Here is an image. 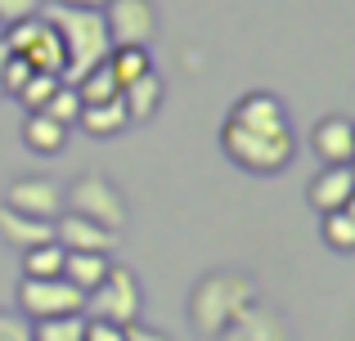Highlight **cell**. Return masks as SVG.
<instances>
[{
    "label": "cell",
    "mask_w": 355,
    "mask_h": 341,
    "mask_svg": "<svg viewBox=\"0 0 355 341\" xmlns=\"http://www.w3.org/2000/svg\"><path fill=\"white\" fill-rule=\"evenodd\" d=\"M220 341H293V328H288V319L279 315V310L252 301L234 324L225 328V337H220Z\"/></svg>",
    "instance_id": "obj_13"
},
{
    "label": "cell",
    "mask_w": 355,
    "mask_h": 341,
    "mask_svg": "<svg viewBox=\"0 0 355 341\" xmlns=\"http://www.w3.org/2000/svg\"><path fill=\"white\" fill-rule=\"evenodd\" d=\"M342 211H347V216L355 220V193H351V202H347V207H342Z\"/></svg>",
    "instance_id": "obj_34"
},
{
    "label": "cell",
    "mask_w": 355,
    "mask_h": 341,
    "mask_svg": "<svg viewBox=\"0 0 355 341\" xmlns=\"http://www.w3.org/2000/svg\"><path fill=\"white\" fill-rule=\"evenodd\" d=\"M59 5H77V9H104L108 0H59Z\"/></svg>",
    "instance_id": "obj_33"
},
{
    "label": "cell",
    "mask_w": 355,
    "mask_h": 341,
    "mask_svg": "<svg viewBox=\"0 0 355 341\" xmlns=\"http://www.w3.org/2000/svg\"><path fill=\"white\" fill-rule=\"evenodd\" d=\"M0 36H5V27H0Z\"/></svg>",
    "instance_id": "obj_36"
},
{
    "label": "cell",
    "mask_w": 355,
    "mask_h": 341,
    "mask_svg": "<svg viewBox=\"0 0 355 341\" xmlns=\"http://www.w3.org/2000/svg\"><path fill=\"white\" fill-rule=\"evenodd\" d=\"M0 341H32V324L18 310H0Z\"/></svg>",
    "instance_id": "obj_27"
},
{
    "label": "cell",
    "mask_w": 355,
    "mask_h": 341,
    "mask_svg": "<svg viewBox=\"0 0 355 341\" xmlns=\"http://www.w3.org/2000/svg\"><path fill=\"white\" fill-rule=\"evenodd\" d=\"M126 341H171L162 328H148V324H130L126 328Z\"/></svg>",
    "instance_id": "obj_31"
},
{
    "label": "cell",
    "mask_w": 355,
    "mask_h": 341,
    "mask_svg": "<svg viewBox=\"0 0 355 341\" xmlns=\"http://www.w3.org/2000/svg\"><path fill=\"white\" fill-rule=\"evenodd\" d=\"M104 23L113 45H148L157 36V9L153 0H108Z\"/></svg>",
    "instance_id": "obj_9"
},
{
    "label": "cell",
    "mask_w": 355,
    "mask_h": 341,
    "mask_svg": "<svg viewBox=\"0 0 355 341\" xmlns=\"http://www.w3.org/2000/svg\"><path fill=\"white\" fill-rule=\"evenodd\" d=\"M108 265H113V261L99 256V252H68V256H63V279H68L77 292H95L99 283H104Z\"/></svg>",
    "instance_id": "obj_18"
},
{
    "label": "cell",
    "mask_w": 355,
    "mask_h": 341,
    "mask_svg": "<svg viewBox=\"0 0 355 341\" xmlns=\"http://www.w3.org/2000/svg\"><path fill=\"white\" fill-rule=\"evenodd\" d=\"M324 243H329L333 252H355V220L347 211H329V216H324Z\"/></svg>",
    "instance_id": "obj_26"
},
{
    "label": "cell",
    "mask_w": 355,
    "mask_h": 341,
    "mask_svg": "<svg viewBox=\"0 0 355 341\" xmlns=\"http://www.w3.org/2000/svg\"><path fill=\"white\" fill-rule=\"evenodd\" d=\"M117 238L121 234H108L104 225L77 216V211H63V216L54 220V243H59L63 252H99V256H108L117 247Z\"/></svg>",
    "instance_id": "obj_10"
},
{
    "label": "cell",
    "mask_w": 355,
    "mask_h": 341,
    "mask_svg": "<svg viewBox=\"0 0 355 341\" xmlns=\"http://www.w3.org/2000/svg\"><path fill=\"white\" fill-rule=\"evenodd\" d=\"M230 122L248 126V131H266V135H279V131H293L288 126V108L279 104L270 90H248L234 108H230Z\"/></svg>",
    "instance_id": "obj_12"
},
{
    "label": "cell",
    "mask_w": 355,
    "mask_h": 341,
    "mask_svg": "<svg viewBox=\"0 0 355 341\" xmlns=\"http://www.w3.org/2000/svg\"><path fill=\"white\" fill-rule=\"evenodd\" d=\"M5 45H9V54H18L32 72H54V77H63V68H68L63 41H59V32L41 18V9H36L32 18H23V23L5 27Z\"/></svg>",
    "instance_id": "obj_6"
},
{
    "label": "cell",
    "mask_w": 355,
    "mask_h": 341,
    "mask_svg": "<svg viewBox=\"0 0 355 341\" xmlns=\"http://www.w3.org/2000/svg\"><path fill=\"white\" fill-rule=\"evenodd\" d=\"M72 86H77L81 104H108V99H121V81L113 77L108 59H104V63H95V68H90L86 77H77Z\"/></svg>",
    "instance_id": "obj_20"
},
{
    "label": "cell",
    "mask_w": 355,
    "mask_h": 341,
    "mask_svg": "<svg viewBox=\"0 0 355 341\" xmlns=\"http://www.w3.org/2000/svg\"><path fill=\"white\" fill-rule=\"evenodd\" d=\"M5 207L32 220H59L63 216V184L50 175H23L5 189Z\"/></svg>",
    "instance_id": "obj_8"
},
{
    "label": "cell",
    "mask_w": 355,
    "mask_h": 341,
    "mask_svg": "<svg viewBox=\"0 0 355 341\" xmlns=\"http://www.w3.org/2000/svg\"><path fill=\"white\" fill-rule=\"evenodd\" d=\"M139 310H144V292H139L135 274L126 265H108L104 283L95 292H86V319H104V324L130 328V324H139Z\"/></svg>",
    "instance_id": "obj_5"
},
{
    "label": "cell",
    "mask_w": 355,
    "mask_h": 341,
    "mask_svg": "<svg viewBox=\"0 0 355 341\" xmlns=\"http://www.w3.org/2000/svg\"><path fill=\"white\" fill-rule=\"evenodd\" d=\"M18 315L27 324L63 315H86V292H77L68 279H23L18 283Z\"/></svg>",
    "instance_id": "obj_7"
},
{
    "label": "cell",
    "mask_w": 355,
    "mask_h": 341,
    "mask_svg": "<svg viewBox=\"0 0 355 341\" xmlns=\"http://www.w3.org/2000/svg\"><path fill=\"white\" fill-rule=\"evenodd\" d=\"M81 108H86V104H81L77 86H68V81H63V86H59V90H54V95H50V104H45L41 113H50L54 122H63V126H77Z\"/></svg>",
    "instance_id": "obj_25"
},
{
    "label": "cell",
    "mask_w": 355,
    "mask_h": 341,
    "mask_svg": "<svg viewBox=\"0 0 355 341\" xmlns=\"http://www.w3.org/2000/svg\"><path fill=\"white\" fill-rule=\"evenodd\" d=\"M81 341H126V328L104 324V319H86V333H81Z\"/></svg>",
    "instance_id": "obj_30"
},
{
    "label": "cell",
    "mask_w": 355,
    "mask_h": 341,
    "mask_svg": "<svg viewBox=\"0 0 355 341\" xmlns=\"http://www.w3.org/2000/svg\"><path fill=\"white\" fill-rule=\"evenodd\" d=\"M63 211H77V216L95 220L108 234L126 229V198H121V189L113 180H104V175H77L63 189Z\"/></svg>",
    "instance_id": "obj_4"
},
{
    "label": "cell",
    "mask_w": 355,
    "mask_h": 341,
    "mask_svg": "<svg viewBox=\"0 0 355 341\" xmlns=\"http://www.w3.org/2000/svg\"><path fill=\"white\" fill-rule=\"evenodd\" d=\"M77 126L86 135H95V140H108V135H117V131H126V108H121V99H108V104H86L81 108V117H77Z\"/></svg>",
    "instance_id": "obj_19"
},
{
    "label": "cell",
    "mask_w": 355,
    "mask_h": 341,
    "mask_svg": "<svg viewBox=\"0 0 355 341\" xmlns=\"http://www.w3.org/2000/svg\"><path fill=\"white\" fill-rule=\"evenodd\" d=\"M41 18L59 32L63 41V81H77L86 77L95 63L108 59L113 41H108V23H104V9H77V5H59V0H41Z\"/></svg>",
    "instance_id": "obj_1"
},
{
    "label": "cell",
    "mask_w": 355,
    "mask_h": 341,
    "mask_svg": "<svg viewBox=\"0 0 355 341\" xmlns=\"http://www.w3.org/2000/svg\"><path fill=\"white\" fill-rule=\"evenodd\" d=\"M311 149L320 153L324 167H351L355 162V122L351 117H324L311 131Z\"/></svg>",
    "instance_id": "obj_11"
},
{
    "label": "cell",
    "mask_w": 355,
    "mask_h": 341,
    "mask_svg": "<svg viewBox=\"0 0 355 341\" xmlns=\"http://www.w3.org/2000/svg\"><path fill=\"white\" fill-rule=\"evenodd\" d=\"M355 193V175L351 167H324L315 171V180L306 184V198H311V207L320 211V216H329V211H342L351 202Z\"/></svg>",
    "instance_id": "obj_14"
},
{
    "label": "cell",
    "mask_w": 355,
    "mask_h": 341,
    "mask_svg": "<svg viewBox=\"0 0 355 341\" xmlns=\"http://www.w3.org/2000/svg\"><path fill=\"white\" fill-rule=\"evenodd\" d=\"M86 315H63V319H41L32 324V341H81Z\"/></svg>",
    "instance_id": "obj_24"
},
{
    "label": "cell",
    "mask_w": 355,
    "mask_h": 341,
    "mask_svg": "<svg viewBox=\"0 0 355 341\" xmlns=\"http://www.w3.org/2000/svg\"><path fill=\"white\" fill-rule=\"evenodd\" d=\"M220 149H225V158L234 162V167L252 171V175H279L293 162L297 140H293V131L266 135V131H248V126H239V122H225L220 126Z\"/></svg>",
    "instance_id": "obj_3"
},
{
    "label": "cell",
    "mask_w": 355,
    "mask_h": 341,
    "mask_svg": "<svg viewBox=\"0 0 355 341\" xmlns=\"http://www.w3.org/2000/svg\"><path fill=\"white\" fill-rule=\"evenodd\" d=\"M351 175H355V162H351Z\"/></svg>",
    "instance_id": "obj_35"
},
{
    "label": "cell",
    "mask_w": 355,
    "mask_h": 341,
    "mask_svg": "<svg viewBox=\"0 0 355 341\" xmlns=\"http://www.w3.org/2000/svg\"><path fill=\"white\" fill-rule=\"evenodd\" d=\"M0 238H5L14 252H32V247L54 243V220H32V216H18L0 202Z\"/></svg>",
    "instance_id": "obj_16"
},
{
    "label": "cell",
    "mask_w": 355,
    "mask_h": 341,
    "mask_svg": "<svg viewBox=\"0 0 355 341\" xmlns=\"http://www.w3.org/2000/svg\"><path fill=\"white\" fill-rule=\"evenodd\" d=\"M5 63H9V45H5V36H0V95H5Z\"/></svg>",
    "instance_id": "obj_32"
},
{
    "label": "cell",
    "mask_w": 355,
    "mask_h": 341,
    "mask_svg": "<svg viewBox=\"0 0 355 341\" xmlns=\"http://www.w3.org/2000/svg\"><path fill=\"white\" fill-rule=\"evenodd\" d=\"M27 77H32V68H27L18 54H9V63H5V95H18V90L27 86Z\"/></svg>",
    "instance_id": "obj_29"
},
{
    "label": "cell",
    "mask_w": 355,
    "mask_h": 341,
    "mask_svg": "<svg viewBox=\"0 0 355 341\" xmlns=\"http://www.w3.org/2000/svg\"><path fill=\"white\" fill-rule=\"evenodd\" d=\"M63 86V77H54V72H32V77H27V86L18 90V104H23V113H41L45 104H50V95L54 90Z\"/></svg>",
    "instance_id": "obj_23"
},
{
    "label": "cell",
    "mask_w": 355,
    "mask_h": 341,
    "mask_svg": "<svg viewBox=\"0 0 355 341\" xmlns=\"http://www.w3.org/2000/svg\"><path fill=\"white\" fill-rule=\"evenodd\" d=\"M23 144L32 153H41V158H54V153H63V144H68V126L54 122L50 113H27L23 117Z\"/></svg>",
    "instance_id": "obj_17"
},
{
    "label": "cell",
    "mask_w": 355,
    "mask_h": 341,
    "mask_svg": "<svg viewBox=\"0 0 355 341\" xmlns=\"http://www.w3.org/2000/svg\"><path fill=\"white\" fill-rule=\"evenodd\" d=\"M162 99H166V90H162V77H157V72H144V77H135L130 86H121V108H126L130 126L153 122Z\"/></svg>",
    "instance_id": "obj_15"
},
{
    "label": "cell",
    "mask_w": 355,
    "mask_h": 341,
    "mask_svg": "<svg viewBox=\"0 0 355 341\" xmlns=\"http://www.w3.org/2000/svg\"><path fill=\"white\" fill-rule=\"evenodd\" d=\"M41 9V0H0V27H14L23 18H32Z\"/></svg>",
    "instance_id": "obj_28"
},
{
    "label": "cell",
    "mask_w": 355,
    "mask_h": 341,
    "mask_svg": "<svg viewBox=\"0 0 355 341\" xmlns=\"http://www.w3.org/2000/svg\"><path fill=\"white\" fill-rule=\"evenodd\" d=\"M63 247L59 243H45L23 252V279H63Z\"/></svg>",
    "instance_id": "obj_22"
},
{
    "label": "cell",
    "mask_w": 355,
    "mask_h": 341,
    "mask_svg": "<svg viewBox=\"0 0 355 341\" xmlns=\"http://www.w3.org/2000/svg\"><path fill=\"white\" fill-rule=\"evenodd\" d=\"M108 68H113V77L121 81V86H130L135 77L153 72V59H148V45H113V50H108Z\"/></svg>",
    "instance_id": "obj_21"
},
{
    "label": "cell",
    "mask_w": 355,
    "mask_h": 341,
    "mask_svg": "<svg viewBox=\"0 0 355 341\" xmlns=\"http://www.w3.org/2000/svg\"><path fill=\"white\" fill-rule=\"evenodd\" d=\"M257 301V283L243 270H207L189 292V324L198 337L220 341L225 328Z\"/></svg>",
    "instance_id": "obj_2"
}]
</instances>
